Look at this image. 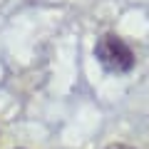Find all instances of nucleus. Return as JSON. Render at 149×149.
<instances>
[{
    "mask_svg": "<svg viewBox=\"0 0 149 149\" xmlns=\"http://www.w3.org/2000/svg\"><path fill=\"white\" fill-rule=\"evenodd\" d=\"M95 57L107 72H114V74L129 72V70L134 67V62H137L132 47H129L119 35H114V32H104V35L97 40Z\"/></svg>",
    "mask_w": 149,
    "mask_h": 149,
    "instance_id": "obj_1",
    "label": "nucleus"
},
{
    "mask_svg": "<svg viewBox=\"0 0 149 149\" xmlns=\"http://www.w3.org/2000/svg\"><path fill=\"white\" fill-rule=\"evenodd\" d=\"M107 149H134V147H129V144H109Z\"/></svg>",
    "mask_w": 149,
    "mask_h": 149,
    "instance_id": "obj_2",
    "label": "nucleus"
}]
</instances>
